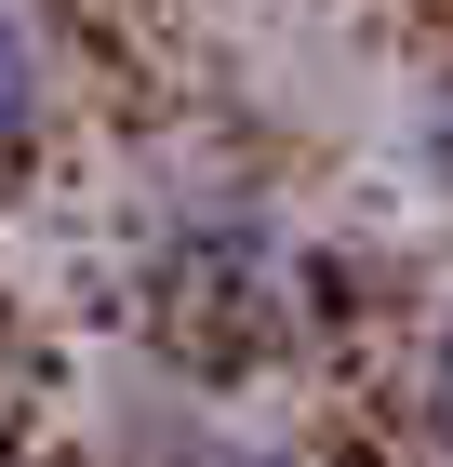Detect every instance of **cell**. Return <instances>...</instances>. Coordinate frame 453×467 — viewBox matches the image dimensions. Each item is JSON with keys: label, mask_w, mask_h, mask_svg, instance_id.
Wrapping results in <instances>:
<instances>
[{"label": "cell", "mask_w": 453, "mask_h": 467, "mask_svg": "<svg viewBox=\"0 0 453 467\" xmlns=\"http://www.w3.org/2000/svg\"><path fill=\"white\" fill-rule=\"evenodd\" d=\"M414 161H427V187H440V201H453V80H440V94H427V120H414Z\"/></svg>", "instance_id": "3"}, {"label": "cell", "mask_w": 453, "mask_h": 467, "mask_svg": "<svg viewBox=\"0 0 453 467\" xmlns=\"http://www.w3.org/2000/svg\"><path fill=\"white\" fill-rule=\"evenodd\" d=\"M40 108H54V54H40V27L0 0V161L40 134Z\"/></svg>", "instance_id": "2"}, {"label": "cell", "mask_w": 453, "mask_h": 467, "mask_svg": "<svg viewBox=\"0 0 453 467\" xmlns=\"http://www.w3.org/2000/svg\"><path fill=\"white\" fill-rule=\"evenodd\" d=\"M427 400H440V441H453V307H440V348H427Z\"/></svg>", "instance_id": "5"}, {"label": "cell", "mask_w": 453, "mask_h": 467, "mask_svg": "<svg viewBox=\"0 0 453 467\" xmlns=\"http://www.w3.org/2000/svg\"><path fill=\"white\" fill-rule=\"evenodd\" d=\"M174 467H293V454H267V441H187Z\"/></svg>", "instance_id": "4"}, {"label": "cell", "mask_w": 453, "mask_h": 467, "mask_svg": "<svg viewBox=\"0 0 453 467\" xmlns=\"http://www.w3.org/2000/svg\"><path fill=\"white\" fill-rule=\"evenodd\" d=\"M147 307H160L174 348L241 360V348H267L293 321V254H280L267 214H187L174 241L147 254Z\"/></svg>", "instance_id": "1"}]
</instances>
